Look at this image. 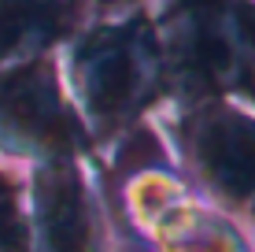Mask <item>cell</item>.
I'll list each match as a JSON object with an SVG mask.
<instances>
[{"label": "cell", "instance_id": "obj_1", "mask_svg": "<svg viewBox=\"0 0 255 252\" xmlns=\"http://www.w3.org/2000/svg\"><path fill=\"white\" fill-rule=\"evenodd\" d=\"M56 67L89 141L126 134L163 104V67L148 7L93 15L56 52Z\"/></svg>", "mask_w": 255, "mask_h": 252}, {"label": "cell", "instance_id": "obj_2", "mask_svg": "<svg viewBox=\"0 0 255 252\" xmlns=\"http://www.w3.org/2000/svg\"><path fill=\"white\" fill-rule=\"evenodd\" d=\"M252 11L255 0H148L170 108L255 97Z\"/></svg>", "mask_w": 255, "mask_h": 252}, {"label": "cell", "instance_id": "obj_3", "mask_svg": "<svg viewBox=\"0 0 255 252\" xmlns=\"http://www.w3.org/2000/svg\"><path fill=\"white\" fill-rule=\"evenodd\" d=\"M174 111L181 160L215 201L255 215V97H211Z\"/></svg>", "mask_w": 255, "mask_h": 252}, {"label": "cell", "instance_id": "obj_4", "mask_svg": "<svg viewBox=\"0 0 255 252\" xmlns=\"http://www.w3.org/2000/svg\"><path fill=\"white\" fill-rule=\"evenodd\" d=\"M89 145L63 82L56 56L0 67V156L30 167L70 160Z\"/></svg>", "mask_w": 255, "mask_h": 252}, {"label": "cell", "instance_id": "obj_5", "mask_svg": "<svg viewBox=\"0 0 255 252\" xmlns=\"http://www.w3.org/2000/svg\"><path fill=\"white\" fill-rule=\"evenodd\" d=\"M129 223L155 252H252L241 227L222 208L196 201L170 163H140L122 186Z\"/></svg>", "mask_w": 255, "mask_h": 252}, {"label": "cell", "instance_id": "obj_6", "mask_svg": "<svg viewBox=\"0 0 255 252\" xmlns=\"http://www.w3.org/2000/svg\"><path fill=\"white\" fill-rule=\"evenodd\" d=\"M22 201L30 252H104L100 212L78 156L33 167Z\"/></svg>", "mask_w": 255, "mask_h": 252}, {"label": "cell", "instance_id": "obj_7", "mask_svg": "<svg viewBox=\"0 0 255 252\" xmlns=\"http://www.w3.org/2000/svg\"><path fill=\"white\" fill-rule=\"evenodd\" d=\"M93 15V0H0V67L56 56Z\"/></svg>", "mask_w": 255, "mask_h": 252}, {"label": "cell", "instance_id": "obj_8", "mask_svg": "<svg viewBox=\"0 0 255 252\" xmlns=\"http://www.w3.org/2000/svg\"><path fill=\"white\" fill-rule=\"evenodd\" d=\"M0 252H30L26 201L7 178H0Z\"/></svg>", "mask_w": 255, "mask_h": 252}, {"label": "cell", "instance_id": "obj_9", "mask_svg": "<svg viewBox=\"0 0 255 252\" xmlns=\"http://www.w3.org/2000/svg\"><path fill=\"white\" fill-rule=\"evenodd\" d=\"M133 7H148V0H93V11H96V15L133 11Z\"/></svg>", "mask_w": 255, "mask_h": 252}, {"label": "cell", "instance_id": "obj_10", "mask_svg": "<svg viewBox=\"0 0 255 252\" xmlns=\"http://www.w3.org/2000/svg\"><path fill=\"white\" fill-rule=\"evenodd\" d=\"M252 52H255V11H252Z\"/></svg>", "mask_w": 255, "mask_h": 252}]
</instances>
